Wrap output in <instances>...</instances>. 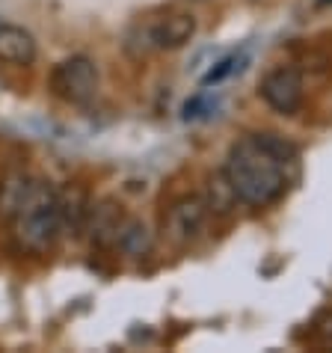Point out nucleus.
<instances>
[{
	"mask_svg": "<svg viewBox=\"0 0 332 353\" xmlns=\"http://www.w3.org/2000/svg\"><path fill=\"white\" fill-rule=\"evenodd\" d=\"M297 161V149L279 134H249L229 152L226 175L240 202L267 208L288 188V166Z\"/></svg>",
	"mask_w": 332,
	"mask_h": 353,
	"instance_id": "nucleus-1",
	"label": "nucleus"
},
{
	"mask_svg": "<svg viewBox=\"0 0 332 353\" xmlns=\"http://www.w3.org/2000/svg\"><path fill=\"white\" fill-rule=\"evenodd\" d=\"M15 238L24 250L45 256L54 250L60 238V193L51 188V181H30L24 199L18 202L12 214Z\"/></svg>",
	"mask_w": 332,
	"mask_h": 353,
	"instance_id": "nucleus-2",
	"label": "nucleus"
},
{
	"mask_svg": "<svg viewBox=\"0 0 332 353\" xmlns=\"http://www.w3.org/2000/svg\"><path fill=\"white\" fill-rule=\"evenodd\" d=\"M51 90L68 104H90L98 95V68L90 57H68L51 72Z\"/></svg>",
	"mask_w": 332,
	"mask_h": 353,
	"instance_id": "nucleus-3",
	"label": "nucleus"
},
{
	"mask_svg": "<svg viewBox=\"0 0 332 353\" xmlns=\"http://www.w3.org/2000/svg\"><path fill=\"white\" fill-rule=\"evenodd\" d=\"M258 95L264 98V104L270 110H276L279 116H294L302 107V98H306V83H302L300 68L276 65L273 72L264 74V81L258 86Z\"/></svg>",
	"mask_w": 332,
	"mask_h": 353,
	"instance_id": "nucleus-4",
	"label": "nucleus"
},
{
	"mask_svg": "<svg viewBox=\"0 0 332 353\" xmlns=\"http://www.w3.org/2000/svg\"><path fill=\"white\" fill-rule=\"evenodd\" d=\"M205 214H208V205H205L202 196H181L175 199L163 214V238L175 243V247H184L199 234Z\"/></svg>",
	"mask_w": 332,
	"mask_h": 353,
	"instance_id": "nucleus-5",
	"label": "nucleus"
},
{
	"mask_svg": "<svg viewBox=\"0 0 332 353\" xmlns=\"http://www.w3.org/2000/svg\"><path fill=\"white\" fill-rule=\"evenodd\" d=\"M122 223H125V211L116 199H101L90 205V220H86V232L95 247L101 250H113L116 241H119V232H122Z\"/></svg>",
	"mask_w": 332,
	"mask_h": 353,
	"instance_id": "nucleus-6",
	"label": "nucleus"
},
{
	"mask_svg": "<svg viewBox=\"0 0 332 353\" xmlns=\"http://www.w3.org/2000/svg\"><path fill=\"white\" fill-rule=\"evenodd\" d=\"M36 54H39V48L30 30H24L18 24H0V63L33 65Z\"/></svg>",
	"mask_w": 332,
	"mask_h": 353,
	"instance_id": "nucleus-7",
	"label": "nucleus"
},
{
	"mask_svg": "<svg viewBox=\"0 0 332 353\" xmlns=\"http://www.w3.org/2000/svg\"><path fill=\"white\" fill-rule=\"evenodd\" d=\"M193 36H196V18L190 12L166 15L152 27V42H154V48H160V51H178Z\"/></svg>",
	"mask_w": 332,
	"mask_h": 353,
	"instance_id": "nucleus-8",
	"label": "nucleus"
},
{
	"mask_svg": "<svg viewBox=\"0 0 332 353\" xmlns=\"http://www.w3.org/2000/svg\"><path fill=\"white\" fill-rule=\"evenodd\" d=\"M90 196L83 188H68L65 193H60V229L65 234H77L86 232V220H90Z\"/></svg>",
	"mask_w": 332,
	"mask_h": 353,
	"instance_id": "nucleus-9",
	"label": "nucleus"
},
{
	"mask_svg": "<svg viewBox=\"0 0 332 353\" xmlns=\"http://www.w3.org/2000/svg\"><path fill=\"white\" fill-rule=\"evenodd\" d=\"M152 247H154V238H152V229L145 225V220L125 217L119 241H116V250H122L128 259H145L152 252Z\"/></svg>",
	"mask_w": 332,
	"mask_h": 353,
	"instance_id": "nucleus-10",
	"label": "nucleus"
},
{
	"mask_svg": "<svg viewBox=\"0 0 332 353\" xmlns=\"http://www.w3.org/2000/svg\"><path fill=\"white\" fill-rule=\"evenodd\" d=\"M238 202L240 199H238V193H234V188H231L226 170L217 172V175H211V179H208V196H205V205H208V211H214V214H229Z\"/></svg>",
	"mask_w": 332,
	"mask_h": 353,
	"instance_id": "nucleus-11",
	"label": "nucleus"
},
{
	"mask_svg": "<svg viewBox=\"0 0 332 353\" xmlns=\"http://www.w3.org/2000/svg\"><path fill=\"white\" fill-rule=\"evenodd\" d=\"M27 184H30V181H27L24 175H12V179L3 184V193H0V217L12 220L18 202H21L24 193H27Z\"/></svg>",
	"mask_w": 332,
	"mask_h": 353,
	"instance_id": "nucleus-12",
	"label": "nucleus"
},
{
	"mask_svg": "<svg viewBox=\"0 0 332 353\" xmlns=\"http://www.w3.org/2000/svg\"><path fill=\"white\" fill-rule=\"evenodd\" d=\"M240 63H243V57H238V54H231V57H226V60H220L217 65L211 68L208 74L202 77V86H214V83H220V81H226V77L231 74V72H238L240 68Z\"/></svg>",
	"mask_w": 332,
	"mask_h": 353,
	"instance_id": "nucleus-13",
	"label": "nucleus"
},
{
	"mask_svg": "<svg viewBox=\"0 0 332 353\" xmlns=\"http://www.w3.org/2000/svg\"><path fill=\"white\" fill-rule=\"evenodd\" d=\"M318 336H320V341H324L326 347H332V315H326L324 321L318 323Z\"/></svg>",
	"mask_w": 332,
	"mask_h": 353,
	"instance_id": "nucleus-14",
	"label": "nucleus"
},
{
	"mask_svg": "<svg viewBox=\"0 0 332 353\" xmlns=\"http://www.w3.org/2000/svg\"><path fill=\"white\" fill-rule=\"evenodd\" d=\"M320 3H332V0H320Z\"/></svg>",
	"mask_w": 332,
	"mask_h": 353,
	"instance_id": "nucleus-15",
	"label": "nucleus"
}]
</instances>
